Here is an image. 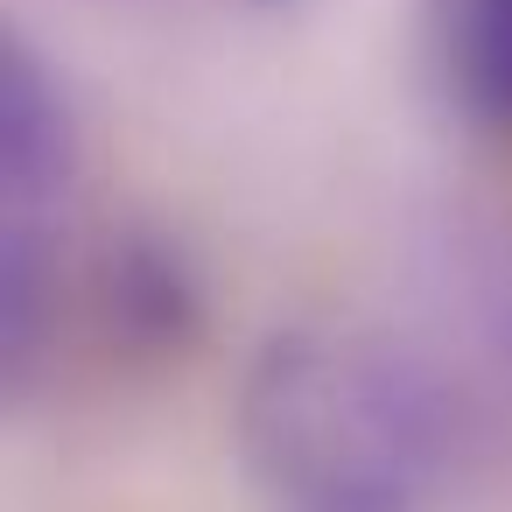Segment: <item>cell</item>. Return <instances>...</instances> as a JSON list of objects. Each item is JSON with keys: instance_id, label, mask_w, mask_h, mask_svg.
<instances>
[{"instance_id": "1", "label": "cell", "mask_w": 512, "mask_h": 512, "mask_svg": "<svg viewBox=\"0 0 512 512\" xmlns=\"http://www.w3.org/2000/svg\"><path fill=\"white\" fill-rule=\"evenodd\" d=\"M246 442L295 512H407L428 477V400L386 351L302 330L260 351Z\"/></svg>"}, {"instance_id": "2", "label": "cell", "mask_w": 512, "mask_h": 512, "mask_svg": "<svg viewBox=\"0 0 512 512\" xmlns=\"http://www.w3.org/2000/svg\"><path fill=\"white\" fill-rule=\"evenodd\" d=\"M78 176V106L29 36L8 43L0 71V211H8V281L36 274L43 218Z\"/></svg>"}, {"instance_id": "3", "label": "cell", "mask_w": 512, "mask_h": 512, "mask_svg": "<svg viewBox=\"0 0 512 512\" xmlns=\"http://www.w3.org/2000/svg\"><path fill=\"white\" fill-rule=\"evenodd\" d=\"M435 64L477 127L512 134V0H435Z\"/></svg>"}]
</instances>
